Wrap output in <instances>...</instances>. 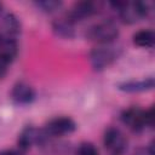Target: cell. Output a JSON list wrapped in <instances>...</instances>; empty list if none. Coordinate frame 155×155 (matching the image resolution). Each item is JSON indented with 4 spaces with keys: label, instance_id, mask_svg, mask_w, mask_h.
Returning a JSON list of instances; mask_svg holds the SVG:
<instances>
[{
    "label": "cell",
    "instance_id": "obj_1",
    "mask_svg": "<svg viewBox=\"0 0 155 155\" xmlns=\"http://www.w3.org/2000/svg\"><path fill=\"white\" fill-rule=\"evenodd\" d=\"M122 47L117 44H98L90 52V63L94 71H103L121 56Z\"/></svg>",
    "mask_w": 155,
    "mask_h": 155
},
{
    "label": "cell",
    "instance_id": "obj_2",
    "mask_svg": "<svg viewBox=\"0 0 155 155\" xmlns=\"http://www.w3.org/2000/svg\"><path fill=\"white\" fill-rule=\"evenodd\" d=\"M109 6L117 13L121 22L126 24H133L140 18H144L149 15L150 7L145 1H111Z\"/></svg>",
    "mask_w": 155,
    "mask_h": 155
},
{
    "label": "cell",
    "instance_id": "obj_3",
    "mask_svg": "<svg viewBox=\"0 0 155 155\" xmlns=\"http://www.w3.org/2000/svg\"><path fill=\"white\" fill-rule=\"evenodd\" d=\"M120 119L131 131L142 132L145 127L154 125V111L153 108L144 110L138 107H130L122 110Z\"/></svg>",
    "mask_w": 155,
    "mask_h": 155
},
{
    "label": "cell",
    "instance_id": "obj_4",
    "mask_svg": "<svg viewBox=\"0 0 155 155\" xmlns=\"http://www.w3.org/2000/svg\"><path fill=\"white\" fill-rule=\"evenodd\" d=\"M117 36H119V28L116 23L111 19H104L97 22L92 24L86 31V38L91 41L97 42V45L114 42Z\"/></svg>",
    "mask_w": 155,
    "mask_h": 155
},
{
    "label": "cell",
    "instance_id": "obj_5",
    "mask_svg": "<svg viewBox=\"0 0 155 155\" xmlns=\"http://www.w3.org/2000/svg\"><path fill=\"white\" fill-rule=\"evenodd\" d=\"M103 145L110 155H124L127 150V138L116 127H108L103 134Z\"/></svg>",
    "mask_w": 155,
    "mask_h": 155
},
{
    "label": "cell",
    "instance_id": "obj_6",
    "mask_svg": "<svg viewBox=\"0 0 155 155\" xmlns=\"http://www.w3.org/2000/svg\"><path fill=\"white\" fill-rule=\"evenodd\" d=\"M50 136L44 131V128H36L35 126H25L22 132L18 134L17 145L18 149L23 153L29 150L33 145H40L44 144Z\"/></svg>",
    "mask_w": 155,
    "mask_h": 155
},
{
    "label": "cell",
    "instance_id": "obj_7",
    "mask_svg": "<svg viewBox=\"0 0 155 155\" xmlns=\"http://www.w3.org/2000/svg\"><path fill=\"white\" fill-rule=\"evenodd\" d=\"M75 130H76V124L69 116L53 117L48 120L44 126V131L50 137H61V136L70 134Z\"/></svg>",
    "mask_w": 155,
    "mask_h": 155
},
{
    "label": "cell",
    "instance_id": "obj_8",
    "mask_svg": "<svg viewBox=\"0 0 155 155\" xmlns=\"http://www.w3.org/2000/svg\"><path fill=\"white\" fill-rule=\"evenodd\" d=\"M98 12V5L92 1H79L73 4V6L67 12V17L75 24L78 22L85 21Z\"/></svg>",
    "mask_w": 155,
    "mask_h": 155
},
{
    "label": "cell",
    "instance_id": "obj_9",
    "mask_svg": "<svg viewBox=\"0 0 155 155\" xmlns=\"http://www.w3.org/2000/svg\"><path fill=\"white\" fill-rule=\"evenodd\" d=\"M10 97L16 105H29L36 98V92L33 86L24 81H18L12 86Z\"/></svg>",
    "mask_w": 155,
    "mask_h": 155
},
{
    "label": "cell",
    "instance_id": "obj_10",
    "mask_svg": "<svg viewBox=\"0 0 155 155\" xmlns=\"http://www.w3.org/2000/svg\"><path fill=\"white\" fill-rule=\"evenodd\" d=\"M22 30V24L19 18L12 13L7 12L0 18V34L11 39H16L21 34Z\"/></svg>",
    "mask_w": 155,
    "mask_h": 155
},
{
    "label": "cell",
    "instance_id": "obj_11",
    "mask_svg": "<svg viewBox=\"0 0 155 155\" xmlns=\"http://www.w3.org/2000/svg\"><path fill=\"white\" fill-rule=\"evenodd\" d=\"M51 28L53 34L63 40H70L75 36V24L67 16L54 18L51 23Z\"/></svg>",
    "mask_w": 155,
    "mask_h": 155
},
{
    "label": "cell",
    "instance_id": "obj_12",
    "mask_svg": "<svg viewBox=\"0 0 155 155\" xmlns=\"http://www.w3.org/2000/svg\"><path fill=\"white\" fill-rule=\"evenodd\" d=\"M155 86V79L153 76L142 80H127L117 85V88L126 93H139L153 90Z\"/></svg>",
    "mask_w": 155,
    "mask_h": 155
},
{
    "label": "cell",
    "instance_id": "obj_13",
    "mask_svg": "<svg viewBox=\"0 0 155 155\" xmlns=\"http://www.w3.org/2000/svg\"><path fill=\"white\" fill-rule=\"evenodd\" d=\"M18 53V42L16 39H11L0 34V59L11 63Z\"/></svg>",
    "mask_w": 155,
    "mask_h": 155
},
{
    "label": "cell",
    "instance_id": "obj_14",
    "mask_svg": "<svg viewBox=\"0 0 155 155\" xmlns=\"http://www.w3.org/2000/svg\"><path fill=\"white\" fill-rule=\"evenodd\" d=\"M132 41L136 46L143 48H151L155 45V33L151 29H142L133 34Z\"/></svg>",
    "mask_w": 155,
    "mask_h": 155
},
{
    "label": "cell",
    "instance_id": "obj_15",
    "mask_svg": "<svg viewBox=\"0 0 155 155\" xmlns=\"http://www.w3.org/2000/svg\"><path fill=\"white\" fill-rule=\"evenodd\" d=\"M34 6L41 12L52 13L59 10L63 6V2L59 0H39V1H34Z\"/></svg>",
    "mask_w": 155,
    "mask_h": 155
},
{
    "label": "cell",
    "instance_id": "obj_16",
    "mask_svg": "<svg viewBox=\"0 0 155 155\" xmlns=\"http://www.w3.org/2000/svg\"><path fill=\"white\" fill-rule=\"evenodd\" d=\"M78 155H99L97 147L91 142H84L78 148Z\"/></svg>",
    "mask_w": 155,
    "mask_h": 155
},
{
    "label": "cell",
    "instance_id": "obj_17",
    "mask_svg": "<svg viewBox=\"0 0 155 155\" xmlns=\"http://www.w3.org/2000/svg\"><path fill=\"white\" fill-rule=\"evenodd\" d=\"M8 65H10L8 63H6V62H4V61L0 59V79H2L6 75L7 69H8Z\"/></svg>",
    "mask_w": 155,
    "mask_h": 155
},
{
    "label": "cell",
    "instance_id": "obj_18",
    "mask_svg": "<svg viewBox=\"0 0 155 155\" xmlns=\"http://www.w3.org/2000/svg\"><path fill=\"white\" fill-rule=\"evenodd\" d=\"M0 155H23L21 150H15V149H5L0 151Z\"/></svg>",
    "mask_w": 155,
    "mask_h": 155
},
{
    "label": "cell",
    "instance_id": "obj_19",
    "mask_svg": "<svg viewBox=\"0 0 155 155\" xmlns=\"http://www.w3.org/2000/svg\"><path fill=\"white\" fill-rule=\"evenodd\" d=\"M0 10H1V4H0Z\"/></svg>",
    "mask_w": 155,
    "mask_h": 155
}]
</instances>
